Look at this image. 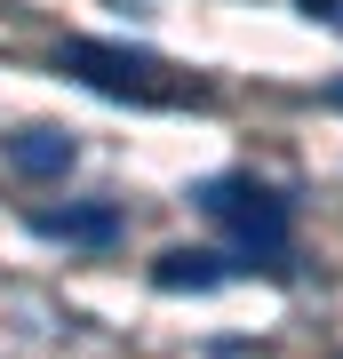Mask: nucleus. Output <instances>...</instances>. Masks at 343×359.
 Instances as JSON below:
<instances>
[{
  "label": "nucleus",
  "instance_id": "nucleus-1",
  "mask_svg": "<svg viewBox=\"0 0 343 359\" xmlns=\"http://www.w3.org/2000/svg\"><path fill=\"white\" fill-rule=\"evenodd\" d=\"M191 208L240 231L248 271H280L288 231H295V216H288V200H280V192H264V184H248V176H208L200 192H191Z\"/></svg>",
  "mask_w": 343,
  "mask_h": 359
},
{
  "label": "nucleus",
  "instance_id": "nucleus-2",
  "mask_svg": "<svg viewBox=\"0 0 343 359\" xmlns=\"http://www.w3.org/2000/svg\"><path fill=\"white\" fill-rule=\"evenodd\" d=\"M56 72L88 80V88L120 96V104H176L184 96L176 80H160L168 65H160L152 48H120V40H64V48H56Z\"/></svg>",
  "mask_w": 343,
  "mask_h": 359
},
{
  "label": "nucleus",
  "instance_id": "nucleus-3",
  "mask_svg": "<svg viewBox=\"0 0 343 359\" xmlns=\"http://www.w3.org/2000/svg\"><path fill=\"white\" fill-rule=\"evenodd\" d=\"M32 231H40V240H64V248H120V240H128V208H120V200L32 208Z\"/></svg>",
  "mask_w": 343,
  "mask_h": 359
},
{
  "label": "nucleus",
  "instance_id": "nucleus-4",
  "mask_svg": "<svg viewBox=\"0 0 343 359\" xmlns=\"http://www.w3.org/2000/svg\"><path fill=\"white\" fill-rule=\"evenodd\" d=\"M0 160H8L16 176H32V184H56V176H72L80 144L64 136V128H16L8 144H0Z\"/></svg>",
  "mask_w": 343,
  "mask_h": 359
},
{
  "label": "nucleus",
  "instance_id": "nucleus-5",
  "mask_svg": "<svg viewBox=\"0 0 343 359\" xmlns=\"http://www.w3.org/2000/svg\"><path fill=\"white\" fill-rule=\"evenodd\" d=\"M240 264H224V256H208V248H168V256L152 264V287L160 295H208V287H224Z\"/></svg>",
  "mask_w": 343,
  "mask_h": 359
},
{
  "label": "nucleus",
  "instance_id": "nucleus-6",
  "mask_svg": "<svg viewBox=\"0 0 343 359\" xmlns=\"http://www.w3.org/2000/svg\"><path fill=\"white\" fill-rule=\"evenodd\" d=\"M295 8H304L311 25H328V32H343V0H295Z\"/></svg>",
  "mask_w": 343,
  "mask_h": 359
},
{
  "label": "nucleus",
  "instance_id": "nucleus-7",
  "mask_svg": "<svg viewBox=\"0 0 343 359\" xmlns=\"http://www.w3.org/2000/svg\"><path fill=\"white\" fill-rule=\"evenodd\" d=\"M328 104H335V112H343V80H335V88H328Z\"/></svg>",
  "mask_w": 343,
  "mask_h": 359
}]
</instances>
